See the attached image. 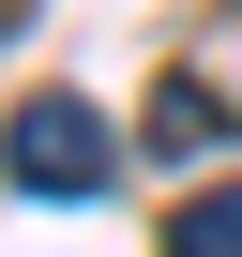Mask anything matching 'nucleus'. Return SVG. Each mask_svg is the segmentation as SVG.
<instances>
[{
	"label": "nucleus",
	"instance_id": "nucleus-1",
	"mask_svg": "<svg viewBox=\"0 0 242 257\" xmlns=\"http://www.w3.org/2000/svg\"><path fill=\"white\" fill-rule=\"evenodd\" d=\"M0 182H16V197H106L121 152H106V121L76 91H46V106H16V137H0Z\"/></svg>",
	"mask_w": 242,
	"mask_h": 257
},
{
	"label": "nucleus",
	"instance_id": "nucleus-2",
	"mask_svg": "<svg viewBox=\"0 0 242 257\" xmlns=\"http://www.w3.org/2000/svg\"><path fill=\"white\" fill-rule=\"evenodd\" d=\"M227 137V91L212 76H152V152H212Z\"/></svg>",
	"mask_w": 242,
	"mask_h": 257
},
{
	"label": "nucleus",
	"instance_id": "nucleus-3",
	"mask_svg": "<svg viewBox=\"0 0 242 257\" xmlns=\"http://www.w3.org/2000/svg\"><path fill=\"white\" fill-rule=\"evenodd\" d=\"M167 257H242V182H227V197H197V212L167 227Z\"/></svg>",
	"mask_w": 242,
	"mask_h": 257
}]
</instances>
